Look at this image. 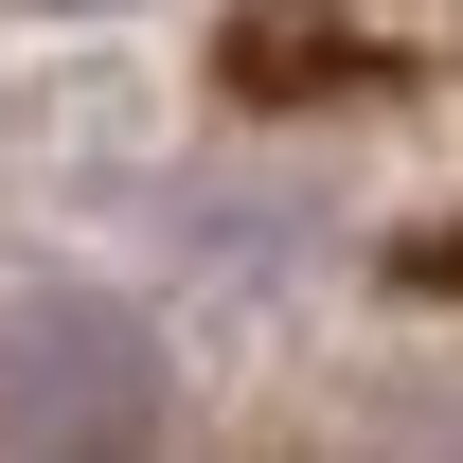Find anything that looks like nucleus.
I'll use <instances>...</instances> for the list:
<instances>
[{"label":"nucleus","instance_id":"f257e3e1","mask_svg":"<svg viewBox=\"0 0 463 463\" xmlns=\"http://www.w3.org/2000/svg\"><path fill=\"white\" fill-rule=\"evenodd\" d=\"M161 339L125 303H18L0 321V446H161Z\"/></svg>","mask_w":463,"mask_h":463}]
</instances>
